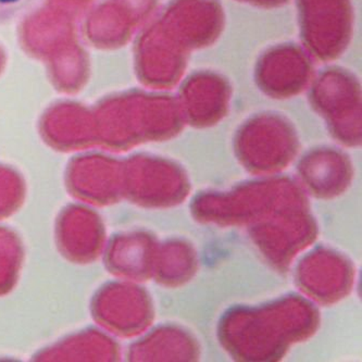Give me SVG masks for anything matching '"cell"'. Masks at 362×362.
I'll use <instances>...</instances> for the list:
<instances>
[{"label": "cell", "instance_id": "cell-1", "mask_svg": "<svg viewBox=\"0 0 362 362\" xmlns=\"http://www.w3.org/2000/svg\"><path fill=\"white\" fill-rule=\"evenodd\" d=\"M163 22L161 82L170 88L181 78L189 52L210 45L220 35L224 14L216 0H173L165 9Z\"/></svg>", "mask_w": 362, "mask_h": 362}, {"label": "cell", "instance_id": "cell-2", "mask_svg": "<svg viewBox=\"0 0 362 362\" xmlns=\"http://www.w3.org/2000/svg\"><path fill=\"white\" fill-rule=\"evenodd\" d=\"M301 38L313 56L335 59L349 46L353 31L351 0H297Z\"/></svg>", "mask_w": 362, "mask_h": 362}, {"label": "cell", "instance_id": "cell-3", "mask_svg": "<svg viewBox=\"0 0 362 362\" xmlns=\"http://www.w3.org/2000/svg\"><path fill=\"white\" fill-rule=\"evenodd\" d=\"M310 100L339 139L347 144L360 141V88L351 72L341 68L325 70L313 84Z\"/></svg>", "mask_w": 362, "mask_h": 362}, {"label": "cell", "instance_id": "cell-4", "mask_svg": "<svg viewBox=\"0 0 362 362\" xmlns=\"http://www.w3.org/2000/svg\"><path fill=\"white\" fill-rule=\"evenodd\" d=\"M313 76L309 57L295 44H283L264 52L256 66V82L273 98H288L307 88Z\"/></svg>", "mask_w": 362, "mask_h": 362}, {"label": "cell", "instance_id": "cell-5", "mask_svg": "<svg viewBox=\"0 0 362 362\" xmlns=\"http://www.w3.org/2000/svg\"><path fill=\"white\" fill-rule=\"evenodd\" d=\"M230 97L228 81L214 72H197L189 76L180 90L184 117L199 127L214 124L226 115Z\"/></svg>", "mask_w": 362, "mask_h": 362}, {"label": "cell", "instance_id": "cell-6", "mask_svg": "<svg viewBox=\"0 0 362 362\" xmlns=\"http://www.w3.org/2000/svg\"><path fill=\"white\" fill-rule=\"evenodd\" d=\"M36 0H0V23L21 17Z\"/></svg>", "mask_w": 362, "mask_h": 362}, {"label": "cell", "instance_id": "cell-7", "mask_svg": "<svg viewBox=\"0 0 362 362\" xmlns=\"http://www.w3.org/2000/svg\"><path fill=\"white\" fill-rule=\"evenodd\" d=\"M252 5L264 6V7H278L286 3L287 0H242Z\"/></svg>", "mask_w": 362, "mask_h": 362}]
</instances>
